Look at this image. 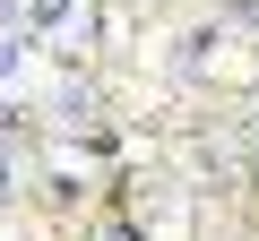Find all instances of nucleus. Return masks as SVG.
<instances>
[{
    "label": "nucleus",
    "mask_w": 259,
    "mask_h": 241,
    "mask_svg": "<svg viewBox=\"0 0 259 241\" xmlns=\"http://www.w3.org/2000/svg\"><path fill=\"white\" fill-rule=\"evenodd\" d=\"M78 0H35V26H52V18H69Z\"/></svg>",
    "instance_id": "1"
}]
</instances>
